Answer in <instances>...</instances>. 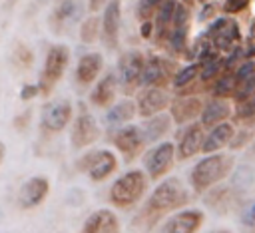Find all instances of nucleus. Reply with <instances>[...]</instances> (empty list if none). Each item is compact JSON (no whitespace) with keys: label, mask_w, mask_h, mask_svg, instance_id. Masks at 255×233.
Wrapping results in <instances>:
<instances>
[{"label":"nucleus","mask_w":255,"mask_h":233,"mask_svg":"<svg viewBox=\"0 0 255 233\" xmlns=\"http://www.w3.org/2000/svg\"><path fill=\"white\" fill-rule=\"evenodd\" d=\"M205 36L209 38V42H211V46L217 50V52H221V54H225V52H229L235 44H239V40H241V30H239V24L233 20V18H213L211 20V24L207 26V32H205Z\"/></svg>","instance_id":"1a4fd4ad"},{"label":"nucleus","mask_w":255,"mask_h":233,"mask_svg":"<svg viewBox=\"0 0 255 233\" xmlns=\"http://www.w3.org/2000/svg\"><path fill=\"white\" fill-rule=\"evenodd\" d=\"M110 141L114 143V147L122 153L126 163H131L135 157L141 155V151L145 149V137L141 131V125L137 123H122L114 129H110Z\"/></svg>","instance_id":"39448f33"},{"label":"nucleus","mask_w":255,"mask_h":233,"mask_svg":"<svg viewBox=\"0 0 255 233\" xmlns=\"http://www.w3.org/2000/svg\"><path fill=\"white\" fill-rule=\"evenodd\" d=\"M253 129H235V133H233V137H231V141H229V149H241V147H245L251 139H253Z\"/></svg>","instance_id":"e433bc0d"},{"label":"nucleus","mask_w":255,"mask_h":233,"mask_svg":"<svg viewBox=\"0 0 255 233\" xmlns=\"http://www.w3.org/2000/svg\"><path fill=\"white\" fill-rule=\"evenodd\" d=\"M120 32H122V0H108L104 6V14L100 18V34L108 50H116L120 46Z\"/></svg>","instance_id":"f8f14e48"},{"label":"nucleus","mask_w":255,"mask_h":233,"mask_svg":"<svg viewBox=\"0 0 255 233\" xmlns=\"http://www.w3.org/2000/svg\"><path fill=\"white\" fill-rule=\"evenodd\" d=\"M239 221H241L243 227L255 229V199L249 201V203H245V205L241 207V211H239Z\"/></svg>","instance_id":"4c0bfd02"},{"label":"nucleus","mask_w":255,"mask_h":233,"mask_svg":"<svg viewBox=\"0 0 255 233\" xmlns=\"http://www.w3.org/2000/svg\"><path fill=\"white\" fill-rule=\"evenodd\" d=\"M223 56L221 54H215L211 58H207L205 62L199 64V78L203 82H213L221 72H223Z\"/></svg>","instance_id":"c756f323"},{"label":"nucleus","mask_w":255,"mask_h":233,"mask_svg":"<svg viewBox=\"0 0 255 233\" xmlns=\"http://www.w3.org/2000/svg\"><path fill=\"white\" fill-rule=\"evenodd\" d=\"M143 60H145V56L139 50H128L120 56L116 80H118V90L124 96H133L141 88Z\"/></svg>","instance_id":"20e7f679"},{"label":"nucleus","mask_w":255,"mask_h":233,"mask_svg":"<svg viewBox=\"0 0 255 233\" xmlns=\"http://www.w3.org/2000/svg\"><path fill=\"white\" fill-rule=\"evenodd\" d=\"M102 68H104V56L100 52L84 54L76 64V80H78V84L84 86V88L92 86L98 80Z\"/></svg>","instance_id":"4be33fe9"},{"label":"nucleus","mask_w":255,"mask_h":233,"mask_svg":"<svg viewBox=\"0 0 255 233\" xmlns=\"http://www.w3.org/2000/svg\"><path fill=\"white\" fill-rule=\"evenodd\" d=\"M151 30H153V28H151V22H149V20H143L141 30H139L141 36H143V38H149V36H151Z\"/></svg>","instance_id":"37998d69"},{"label":"nucleus","mask_w":255,"mask_h":233,"mask_svg":"<svg viewBox=\"0 0 255 233\" xmlns=\"http://www.w3.org/2000/svg\"><path fill=\"white\" fill-rule=\"evenodd\" d=\"M80 14H82V4H80V0H60V2L56 4V8H54L50 20H52V26L58 30V28H62V26H66V24L78 20Z\"/></svg>","instance_id":"cd10ccee"},{"label":"nucleus","mask_w":255,"mask_h":233,"mask_svg":"<svg viewBox=\"0 0 255 233\" xmlns=\"http://www.w3.org/2000/svg\"><path fill=\"white\" fill-rule=\"evenodd\" d=\"M68 64H70V48L66 44H54V46L48 48L44 68H42V74H40V82H38L40 94H50L52 92V88L64 76Z\"/></svg>","instance_id":"423d86ee"},{"label":"nucleus","mask_w":255,"mask_h":233,"mask_svg":"<svg viewBox=\"0 0 255 233\" xmlns=\"http://www.w3.org/2000/svg\"><path fill=\"white\" fill-rule=\"evenodd\" d=\"M175 163V145L171 141H159L143 153V169L149 181L165 177Z\"/></svg>","instance_id":"0eeeda50"},{"label":"nucleus","mask_w":255,"mask_h":233,"mask_svg":"<svg viewBox=\"0 0 255 233\" xmlns=\"http://www.w3.org/2000/svg\"><path fill=\"white\" fill-rule=\"evenodd\" d=\"M177 70V66L161 56H147L143 60V72H141V86H159L167 88L171 84V76Z\"/></svg>","instance_id":"4468645a"},{"label":"nucleus","mask_w":255,"mask_h":233,"mask_svg":"<svg viewBox=\"0 0 255 233\" xmlns=\"http://www.w3.org/2000/svg\"><path fill=\"white\" fill-rule=\"evenodd\" d=\"M203 219H205V215H203V211L201 209H181V211H177L175 209V213L173 215H169L163 223H157L159 225V231H163V233H189V231H197L201 225H203Z\"/></svg>","instance_id":"f3484780"},{"label":"nucleus","mask_w":255,"mask_h":233,"mask_svg":"<svg viewBox=\"0 0 255 233\" xmlns=\"http://www.w3.org/2000/svg\"><path fill=\"white\" fill-rule=\"evenodd\" d=\"M141 125V131H143V137H145V143H155L159 141L163 135H167L173 127V119L169 116L167 110L159 112V114H153L149 117H143V121L139 123Z\"/></svg>","instance_id":"5701e85b"},{"label":"nucleus","mask_w":255,"mask_h":233,"mask_svg":"<svg viewBox=\"0 0 255 233\" xmlns=\"http://www.w3.org/2000/svg\"><path fill=\"white\" fill-rule=\"evenodd\" d=\"M235 167V155L233 153H205V157H201L191 173H189V185L191 191L197 195H203L209 187L221 183L225 177L231 175V169Z\"/></svg>","instance_id":"f03ea898"},{"label":"nucleus","mask_w":255,"mask_h":233,"mask_svg":"<svg viewBox=\"0 0 255 233\" xmlns=\"http://www.w3.org/2000/svg\"><path fill=\"white\" fill-rule=\"evenodd\" d=\"M74 116V108L70 100H56V102H48L42 110V129L50 131V133H58L62 131Z\"/></svg>","instance_id":"2eb2a0df"},{"label":"nucleus","mask_w":255,"mask_h":233,"mask_svg":"<svg viewBox=\"0 0 255 233\" xmlns=\"http://www.w3.org/2000/svg\"><path fill=\"white\" fill-rule=\"evenodd\" d=\"M120 219L112 209H96L88 215V219L82 225V231L86 233H116L120 231Z\"/></svg>","instance_id":"b1692460"},{"label":"nucleus","mask_w":255,"mask_h":233,"mask_svg":"<svg viewBox=\"0 0 255 233\" xmlns=\"http://www.w3.org/2000/svg\"><path fill=\"white\" fill-rule=\"evenodd\" d=\"M135 116H137V112H135V102H133L129 96H126L124 100L114 102L112 106H108V112H106V116H104V125H106L108 129H114V127H118V125H122V123L131 121Z\"/></svg>","instance_id":"a878e982"},{"label":"nucleus","mask_w":255,"mask_h":233,"mask_svg":"<svg viewBox=\"0 0 255 233\" xmlns=\"http://www.w3.org/2000/svg\"><path fill=\"white\" fill-rule=\"evenodd\" d=\"M205 137V127L201 121L193 119L189 123L181 125V131L177 133V145H175V159L185 161L197 153H201V143Z\"/></svg>","instance_id":"ddd939ff"},{"label":"nucleus","mask_w":255,"mask_h":233,"mask_svg":"<svg viewBox=\"0 0 255 233\" xmlns=\"http://www.w3.org/2000/svg\"><path fill=\"white\" fill-rule=\"evenodd\" d=\"M50 193V181L44 175H32L24 181V185L18 191V201L22 209H34L38 207Z\"/></svg>","instance_id":"a211bd4d"},{"label":"nucleus","mask_w":255,"mask_h":233,"mask_svg":"<svg viewBox=\"0 0 255 233\" xmlns=\"http://www.w3.org/2000/svg\"><path fill=\"white\" fill-rule=\"evenodd\" d=\"M100 125L94 119V116L88 110H82L78 114V117L72 123V133H70V143L74 149H84L88 145H92L98 137H100Z\"/></svg>","instance_id":"dca6fc26"},{"label":"nucleus","mask_w":255,"mask_h":233,"mask_svg":"<svg viewBox=\"0 0 255 233\" xmlns=\"http://www.w3.org/2000/svg\"><path fill=\"white\" fill-rule=\"evenodd\" d=\"M78 169L88 173L92 181H104L118 169V157L110 149H92L78 159Z\"/></svg>","instance_id":"6e6552de"},{"label":"nucleus","mask_w":255,"mask_h":233,"mask_svg":"<svg viewBox=\"0 0 255 233\" xmlns=\"http://www.w3.org/2000/svg\"><path fill=\"white\" fill-rule=\"evenodd\" d=\"M98 34H100V18L96 14H92L90 18H86L80 24V38H82V42L92 44V42H96Z\"/></svg>","instance_id":"473e14b6"},{"label":"nucleus","mask_w":255,"mask_h":233,"mask_svg":"<svg viewBox=\"0 0 255 233\" xmlns=\"http://www.w3.org/2000/svg\"><path fill=\"white\" fill-rule=\"evenodd\" d=\"M197 2H207V0H197Z\"/></svg>","instance_id":"49530a36"},{"label":"nucleus","mask_w":255,"mask_h":233,"mask_svg":"<svg viewBox=\"0 0 255 233\" xmlns=\"http://www.w3.org/2000/svg\"><path fill=\"white\" fill-rule=\"evenodd\" d=\"M201 104H203V100L199 96H179V98H171L167 110H169L173 123L183 125V123H189L199 117Z\"/></svg>","instance_id":"6ab92c4d"},{"label":"nucleus","mask_w":255,"mask_h":233,"mask_svg":"<svg viewBox=\"0 0 255 233\" xmlns=\"http://www.w3.org/2000/svg\"><path fill=\"white\" fill-rule=\"evenodd\" d=\"M161 2H163V0H137V6H135L137 18H139L141 22H143V20H151Z\"/></svg>","instance_id":"c9c22d12"},{"label":"nucleus","mask_w":255,"mask_h":233,"mask_svg":"<svg viewBox=\"0 0 255 233\" xmlns=\"http://www.w3.org/2000/svg\"><path fill=\"white\" fill-rule=\"evenodd\" d=\"M253 133H255V119H253Z\"/></svg>","instance_id":"a18cd8bd"},{"label":"nucleus","mask_w":255,"mask_h":233,"mask_svg":"<svg viewBox=\"0 0 255 233\" xmlns=\"http://www.w3.org/2000/svg\"><path fill=\"white\" fill-rule=\"evenodd\" d=\"M106 2H108V0H88V10H90L92 14H96V12H100V10L106 6Z\"/></svg>","instance_id":"79ce46f5"},{"label":"nucleus","mask_w":255,"mask_h":233,"mask_svg":"<svg viewBox=\"0 0 255 233\" xmlns=\"http://www.w3.org/2000/svg\"><path fill=\"white\" fill-rule=\"evenodd\" d=\"M40 94V86L38 84H26V86H22V90H20V100H32V98H36Z\"/></svg>","instance_id":"a19ab883"},{"label":"nucleus","mask_w":255,"mask_h":233,"mask_svg":"<svg viewBox=\"0 0 255 233\" xmlns=\"http://www.w3.org/2000/svg\"><path fill=\"white\" fill-rule=\"evenodd\" d=\"M147 185L149 179L145 175V171L141 169H129L126 173H122L110 187V203L118 209H131L133 205H137L143 195L147 193Z\"/></svg>","instance_id":"7ed1b4c3"},{"label":"nucleus","mask_w":255,"mask_h":233,"mask_svg":"<svg viewBox=\"0 0 255 233\" xmlns=\"http://www.w3.org/2000/svg\"><path fill=\"white\" fill-rule=\"evenodd\" d=\"M231 173H233V177H231V185H233L235 189L243 191V193H245V191L249 189V185L255 181V173H253V169H251L249 165L233 167Z\"/></svg>","instance_id":"2f4dec72"},{"label":"nucleus","mask_w":255,"mask_h":233,"mask_svg":"<svg viewBox=\"0 0 255 233\" xmlns=\"http://www.w3.org/2000/svg\"><path fill=\"white\" fill-rule=\"evenodd\" d=\"M203 203L207 205V209H211L213 213L217 215H229L233 211L239 209L241 205V197H243V191L235 189L231 183L229 185H213L209 187L205 193H203Z\"/></svg>","instance_id":"9d476101"},{"label":"nucleus","mask_w":255,"mask_h":233,"mask_svg":"<svg viewBox=\"0 0 255 233\" xmlns=\"http://www.w3.org/2000/svg\"><path fill=\"white\" fill-rule=\"evenodd\" d=\"M175 2L177 0H163L159 4V8L155 10L153 14V24H151V32H153V38L157 42H165L167 38V32L171 28V16H173V8H175Z\"/></svg>","instance_id":"bb28decb"},{"label":"nucleus","mask_w":255,"mask_h":233,"mask_svg":"<svg viewBox=\"0 0 255 233\" xmlns=\"http://www.w3.org/2000/svg\"><path fill=\"white\" fill-rule=\"evenodd\" d=\"M116 94H118L116 72H110L96 82L94 90L90 92V104L96 108H108L116 102Z\"/></svg>","instance_id":"393cba45"},{"label":"nucleus","mask_w":255,"mask_h":233,"mask_svg":"<svg viewBox=\"0 0 255 233\" xmlns=\"http://www.w3.org/2000/svg\"><path fill=\"white\" fill-rule=\"evenodd\" d=\"M235 119L239 121H251L255 119V94L247 100H241L237 102V108H235Z\"/></svg>","instance_id":"f704fd0d"},{"label":"nucleus","mask_w":255,"mask_h":233,"mask_svg":"<svg viewBox=\"0 0 255 233\" xmlns=\"http://www.w3.org/2000/svg\"><path fill=\"white\" fill-rule=\"evenodd\" d=\"M233 116V108H231V102L227 98H217V96H211L207 98L203 104H201V112H199V121L205 129H209L211 125L219 123V121H225Z\"/></svg>","instance_id":"aec40b11"},{"label":"nucleus","mask_w":255,"mask_h":233,"mask_svg":"<svg viewBox=\"0 0 255 233\" xmlns=\"http://www.w3.org/2000/svg\"><path fill=\"white\" fill-rule=\"evenodd\" d=\"M133 96H135V112L139 117H149L153 114H159L167 110L171 102V94L167 92V88H159V86H141Z\"/></svg>","instance_id":"9b49d317"},{"label":"nucleus","mask_w":255,"mask_h":233,"mask_svg":"<svg viewBox=\"0 0 255 233\" xmlns=\"http://www.w3.org/2000/svg\"><path fill=\"white\" fill-rule=\"evenodd\" d=\"M255 94V72L239 82H235V90H233V100L235 102H241V100H247Z\"/></svg>","instance_id":"72a5a7b5"},{"label":"nucleus","mask_w":255,"mask_h":233,"mask_svg":"<svg viewBox=\"0 0 255 233\" xmlns=\"http://www.w3.org/2000/svg\"><path fill=\"white\" fill-rule=\"evenodd\" d=\"M217 10H219V6L215 4V2H203V6H201V10H199V14H197V20L201 22V24H205V22H211L215 16H217Z\"/></svg>","instance_id":"58836bf2"},{"label":"nucleus","mask_w":255,"mask_h":233,"mask_svg":"<svg viewBox=\"0 0 255 233\" xmlns=\"http://www.w3.org/2000/svg\"><path fill=\"white\" fill-rule=\"evenodd\" d=\"M249 2L251 0H223V12L233 16V14H239L243 12L245 8H249Z\"/></svg>","instance_id":"ea45409f"},{"label":"nucleus","mask_w":255,"mask_h":233,"mask_svg":"<svg viewBox=\"0 0 255 233\" xmlns=\"http://www.w3.org/2000/svg\"><path fill=\"white\" fill-rule=\"evenodd\" d=\"M197 78H199V64H197V62H191V64L181 66V68H177V70L173 72V76H171V86H173V90L179 92V90L191 86Z\"/></svg>","instance_id":"c85d7f7f"},{"label":"nucleus","mask_w":255,"mask_h":233,"mask_svg":"<svg viewBox=\"0 0 255 233\" xmlns=\"http://www.w3.org/2000/svg\"><path fill=\"white\" fill-rule=\"evenodd\" d=\"M2 159H4V143L0 141V163H2Z\"/></svg>","instance_id":"c03bdc74"},{"label":"nucleus","mask_w":255,"mask_h":233,"mask_svg":"<svg viewBox=\"0 0 255 233\" xmlns=\"http://www.w3.org/2000/svg\"><path fill=\"white\" fill-rule=\"evenodd\" d=\"M233 90H235V78H233L231 72H225V70H223V72L213 80L211 94L217 96V98H227V100H231Z\"/></svg>","instance_id":"7c9ffc66"},{"label":"nucleus","mask_w":255,"mask_h":233,"mask_svg":"<svg viewBox=\"0 0 255 233\" xmlns=\"http://www.w3.org/2000/svg\"><path fill=\"white\" fill-rule=\"evenodd\" d=\"M191 193L179 177H161V181L153 187L149 197L143 201L137 217L131 221L135 227L153 229L165 215L173 213L175 209L183 207L189 201Z\"/></svg>","instance_id":"f257e3e1"},{"label":"nucleus","mask_w":255,"mask_h":233,"mask_svg":"<svg viewBox=\"0 0 255 233\" xmlns=\"http://www.w3.org/2000/svg\"><path fill=\"white\" fill-rule=\"evenodd\" d=\"M235 133V125L225 119V121H219L215 125L209 127V131L205 133L203 137V143H201V153H213V151H221L223 147L229 145L231 137Z\"/></svg>","instance_id":"412c9836"}]
</instances>
